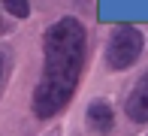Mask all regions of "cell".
Listing matches in <instances>:
<instances>
[{"label":"cell","instance_id":"obj_5","mask_svg":"<svg viewBox=\"0 0 148 136\" xmlns=\"http://www.w3.org/2000/svg\"><path fill=\"white\" fill-rule=\"evenodd\" d=\"M3 6H6L15 18H27V15H30V3H27V0H3Z\"/></svg>","mask_w":148,"mask_h":136},{"label":"cell","instance_id":"obj_4","mask_svg":"<svg viewBox=\"0 0 148 136\" xmlns=\"http://www.w3.org/2000/svg\"><path fill=\"white\" fill-rule=\"evenodd\" d=\"M88 127L94 133H112V127H115V112H112V106L103 103V100H94L88 106Z\"/></svg>","mask_w":148,"mask_h":136},{"label":"cell","instance_id":"obj_6","mask_svg":"<svg viewBox=\"0 0 148 136\" xmlns=\"http://www.w3.org/2000/svg\"><path fill=\"white\" fill-rule=\"evenodd\" d=\"M0 82H3V58H0Z\"/></svg>","mask_w":148,"mask_h":136},{"label":"cell","instance_id":"obj_2","mask_svg":"<svg viewBox=\"0 0 148 136\" xmlns=\"http://www.w3.org/2000/svg\"><path fill=\"white\" fill-rule=\"evenodd\" d=\"M142 49H145L142 33L130 24H121L112 30L109 43H106V60H109L112 70H127V67H133L139 60Z\"/></svg>","mask_w":148,"mask_h":136},{"label":"cell","instance_id":"obj_1","mask_svg":"<svg viewBox=\"0 0 148 136\" xmlns=\"http://www.w3.org/2000/svg\"><path fill=\"white\" fill-rule=\"evenodd\" d=\"M85 67V27L76 18H60L42 39V79L33 91V115L55 118L70 103Z\"/></svg>","mask_w":148,"mask_h":136},{"label":"cell","instance_id":"obj_3","mask_svg":"<svg viewBox=\"0 0 148 136\" xmlns=\"http://www.w3.org/2000/svg\"><path fill=\"white\" fill-rule=\"evenodd\" d=\"M124 109H127V118L130 121H139V124L148 121V70L136 79V85H133Z\"/></svg>","mask_w":148,"mask_h":136}]
</instances>
